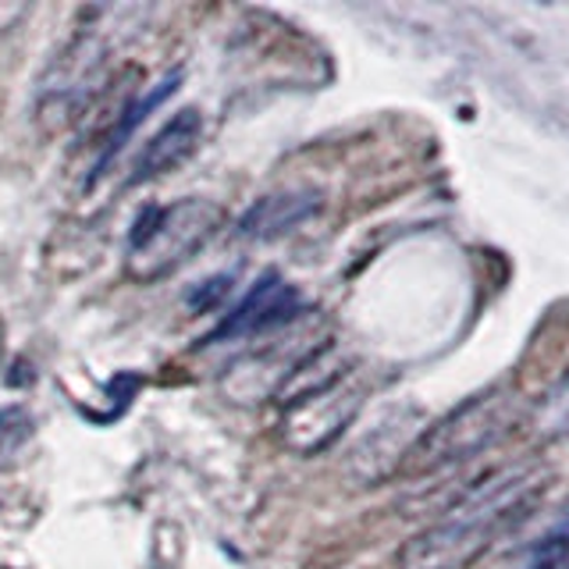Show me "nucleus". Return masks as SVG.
<instances>
[{
  "mask_svg": "<svg viewBox=\"0 0 569 569\" xmlns=\"http://www.w3.org/2000/svg\"><path fill=\"white\" fill-rule=\"evenodd\" d=\"M541 491L545 477L533 467H509L485 477L438 523L402 545L399 569H467Z\"/></svg>",
  "mask_w": 569,
  "mask_h": 569,
  "instance_id": "nucleus-1",
  "label": "nucleus"
},
{
  "mask_svg": "<svg viewBox=\"0 0 569 569\" xmlns=\"http://www.w3.org/2000/svg\"><path fill=\"white\" fill-rule=\"evenodd\" d=\"M224 210L213 200H178L171 207H147L129 231V271L150 284L168 278L207 246L221 228Z\"/></svg>",
  "mask_w": 569,
  "mask_h": 569,
  "instance_id": "nucleus-2",
  "label": "nucleus"
},
{
  "mask_svg": "<svg viewBox=\"0 0 569 569\" xmlns=\"http://www.w3.org/2000/svg\"><path fill=\"white\" fill-rule=\"evenodd\" d=\"M284 417L281 438L296 452H320L346 431V423L360 409V388L352 385L349 370L325 367L310 381L281 388Z\"/></svg>",
  "mask_w": 569,
  "mask_h": 569,
  "instance_id": "nucleus-3",
  "label": "nucleus"
},
{
  "mask_svg": "<svg viewBox=\"0 0 569 569\" xmlns=\"http://www.w3.org/2000/svg\"><path fill=\"white\" fill-rule=\"evenodd\" d=\"M502 431H506V399L480 396V399H470L462 409H456L449 420L431 427L409 456H413L417 470H435V467H445V462L470 459L473 452L488 449Z\"/></svg>",
  "mask_w": 569,
  "mask_h": 569,
  "instance_id": "nucleus-4",
  "label": "nucleus"
},
{
  "mask_svg": "<svg viewBox=\"0 0 569 569\" xmlns=\"http://www.w3.org/2000/svg\"><path fill=\"white\" fill-rule=\"evenodd\" d=\"M299 313H302L299 292L278 271H267L253 281V289L246 292L239 307L221 317V325L213 328L203 342L213 346V342H231V338H253L260 331L289 325Z\"/></svg>",
  "mask_w": 569,
  "mask_h": 569,
  "instance_id": "nucleus-5",
  "label": "nucleus"
},
{
  "mask_svg": "<svg viewBox=\"0 0 569 569\" xmlns=\"http://www.w3.org/2000/svg\"><path fill=\"white\" fill-rule=\"evenodd\" d=\"M200 132H203V118H200V111H196V107H186V111L171 114V121L136 157V168L129 174V186L153 182V178L174 171L196 150V142H200Z\"/></svg>",
  "mask_w": 569,
  "mask_h": 569,
  "instance_id": "nucleus-6",
  "label": "nucleus"
},
{
  "mask_svg": "<svg viewBox=\"0 0 569 569\" xmlns=\"http://www.w3.org/2000/svg\"><path fill=\"white\" fill-rule=\"evenodd\" d=\"M320 207L317 192H278V196H263L253 207L242 213L239 221V236L246 239H278L284 231H292L307 218H313Z\"/></svg>",
  "mask_w": 569,
  "mask_h": 569,
  "instance_id": "nucleus-7",
  "label": "nucleus"
},
{
  "mask_svg": "<svg viewBox=\"0 0 569 569\" xmlns=\"http://www.w3.org/2000/svg\"><path fill=\"white\" fill-rule=\"evenodd\" d=\"M178 82H182V71H171V76H168L164 82H157V86H153L150 93L142 97L139 103H129V111L121 114L118 129L111 132V139H107V150H103L100 164H97V174H100V171H103V168L111 164V160L121 153V147H124V142H129V136L139 129V124L150 118V111H157V107L164 103L168 97H174V93H178Z\"/></svg>",
  "mask_w": 569,
  "mask_h": 569,
  "instance_id": "nucleus-8",
  "label": "nucleus"
},
{
  "mask_svg": "<svg viewBox=\"0 0 569 569\" xmlns=\"http://www.w3.org/2000/svg\"><path fill=\"white\" fill-rule=\"evenodd\" d=\"M516 569H569V509Z\"/></svg>",
  "mask_w": 569,
  "mask_h": 569,
  "instance_id": "nucleus-9",
  "label": "nucleus"
},
{
  "mask_svg": "<svg viewBox=\"0 0 569 569\" xmlns=\"http://www.w3.org/2000/svg\"><path fill=\"white\" fill-rule=\"evenodd\" d=\"M538 431L545 438H569V370L548 388L538 406Z\"/></svg>",
  "mask_w": 569,
  "mask_h": 569,
  "instance_id": "nucleus-10",
  "label": "nucleus"
},
{
  "mask_svg": "<svg viewBox=\"0 0 569 569\" xmlns=\"http://www.w3.org/2000/svg\"><path fill=\"white\" fill-rule=\"evenodd\" d=\"M32 438V417L29 409L11 406L0 413V456L18 452V445H26Z\"/></svg>",
  "mask_w": 569,
  "mask_h": 569,
  "instance_id": "nucleus-11",
  "label": "nucleus"
},
{
  "mask_svg": "<svg viewBox=\"0 0 569 569\" xmlns=\"http://www.w3.org/2000/svg\"><path fill=\"white\" fill-rule=\"evenodd\" d=\"M228 289H231V274L210 278V281H203L192 296H186V302H192L196 310H213V307H218V302L228 296Z\"/></svg>",
  "mask_w": 569,
  "mask_h": 569,
  "instance_id": "nucleus-12",
  "label": "nucleus"
}]
</instances>
